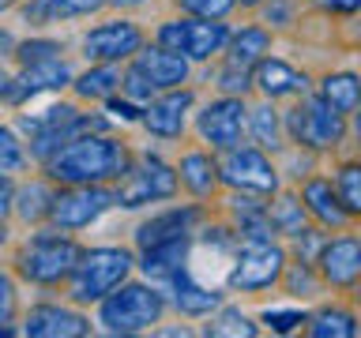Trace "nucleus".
<instances>
[{
	"label": "nucleus",
	"mask_w": 361,
	"mask_h": 338,
	"mask_svg": "<svg viewBox=\"0 0 361 338\" xmlns=\"http://www.w3.org/2000/svg\"><path fill=\"white\" fill-rule=\"evenodd\" d=\"M219 87L226 94H237V90L248 87V68H237V64H226V72L219 75Z\"/></svg>",
	"instance_id": "39"
},
{
	"label": "nucleus",
	"mask_w": 361,
	"mask_h": 338,
	"mask_svg": "<svg viewBox=\"0 0 361 338\" xmlns=\"http://www.w3.org/2000/svg\"><path fill=\"white\" fill-rule=\"evenodd\" d=\"M219 165L211 162L207 154H185V162H180V180H185V184L196 192V196H211L214 192V184H219Z\"/></svg>",
	"instance_id": "26"
},
{
	"label": "nucleus",
	"mask_w": 361,
	"mask_h": 338,
	"mask_svg": "<svg viewBox=\"0 0 361 338\" xmlns=\"http://www.w3.org/2000/svg\"><path fill=\"white\" fill-rule=\"evenodd\" d=\"M271 49V34L259 30V27H245L241 34L230 38V61L226 64H237V68H252L264 61V53Z\"/></svg>",
	"instance_id": "24"
},
{
	"label": "nucleus",
	"mask_w": 361,
	"mask_h": 338,
	"mask_svg": "<svg viewBox=\"0 0 361 338\" xmlns=\"http://www.w3.org/2000/svg\"><path fill=\"white\" fill-rule=\"evenodd\" d=\"M293 289H305V293H312V278H309V263H305V259H301V267L298 270H293Z\"/></svg>",
	"instance_id": "42"
},
{
	"label": "nucleus",
	"mask_w": 361,
	"mask_h": 338,
	"mask_svg": "<svg viewBox=\"0 0 361 338\" xmlns=\"http://www.w3.org/2000/svg\"><path fill=\"white\" fill-rule=\"evenodd\" d=\"M226 38H230V30H226V23L219 19H177V23H166L162 30H158V45H166V49L173 53H185L192 61H207L211 53H219Z\"/></svg>",
	"instance_id": "6"
},
{
	"label": "nucleus",
	"mask_w": 361,
	"mask_h": 338,
	"mask_svg": "<svg viewBox=\"0 0 361 338\" xmlns=\"http://www.w3.org/2000/svg\"><path fill=\"white\" fill-rule=\"evenodd\" d=\"M245 132V106L241 98H219L200 113V135L219 151H233Z\"/></svg>",
	"instance_id": "12"
},
{
	"label": "nucleus",
	"mask_w": 361,
	"mask_h": 338,
	"mask_svg": "<svg viewBox=\"0 0 361 338\" xmlns=\"http://www.w3.org/2000/svg\"><path fill=\"white\" fill-rule=\"evenodd\" d=\"M301 218H305V207L298 199H279L275 207H271V222H275V230L282 233H301Z\"/></svg>",
	"instance_id": "33"
},
{
	"label": "nucleus",
	"mask_w": 361,
	"mask_h": 338,
	"mask_svg": "<svg viewBox=\"0 0 361 338\" xmlns=\"http://www.w3.org/2000/svg\"><path fill=\"white\" fill-rule=\"evenodd\" d=\"M53 180L64 184H102V180H117L128 173V151L109 139V135H75L72 143H64L61 151L45 158Z\"/></svg>",
	"instance_id": "1"
},
{
	"label": "nucleus",
	"mask_w": 361,
	"mask_h": 338,
	"mask_svg": "<svg viewBox=\"0 0 361 338\" xmlns=\"http://www.w3.org/2000/svg\"><path fill=\"white\" fill-rule=\"evenodd\" d=\"M106 0H30L27 4V23H56L72 15H90Z\"/></svg>",
	"instance_id": "23"
},
{
	"label": "nucleus",
	"mask_w": 361,
	"mask_h": 338,
	"mask_svg": "<svg viewBox=\"0 0 361 338\" xmlns=\"http://www.w3.org/2000/svg\"><path fill=\"white\" fill-rule=\"evenodd\" d=\"M185 256H188V237H173V241L143 248V275L147 278H173L185 267Z\"/></svg>",
	"instance_id": "20"
},
{
	"label": "nucleus",
	"mask_w": 361,
	"mask_h": 338,
	"mask_svg": "<svg viewBox=\"0 0 361 338\" xmlns=\"http://www.w3.org/2000/svg\"><path fill=\"white\" fill-rule=\"evenodd\" d=\"M87 331H90V323L83 315L72 308H56V304H38L27 315V323H23V334H30V338H79Z\"/></svg>",
	"instance_id": "14"
},
{
	"label": "nucleus",
	"mask_w": 361,
	"mask_h": 338,
	"mask_svg": "<svg viewBox=\"0 0 361 338\" xmlns=\"http://www.w3.org/2000/svg\"><path fill=\"white\" fill-rule=\"evenodd\" d=\"M61 53L56 42H23L19 45V61L23 64H38V61H49V56Z\"/></svg>",
	"instance_id": "37"
},
{
	"label": "nucleus",
	"mask_w": 361,
	"mask_h": 338,
	"mask_svg": "<svg viewBox=\"0 0 361 338\" xmlns=\"http://www.w3.org/2000/svg\"><path fill=\"white\" fill-rule=\"evenodd\" d=\"M124 90H128L132 98H151V94H154L158 87L151 83V75H147V72H140V68L132 64V72L124 75Z\"/></svg>",
	"instance_id": "38"
},
{
	"label": "nucleus",
	"mask_w": 361,
	"mask_h": 338,
	"mask_svg": "<svg viewBox=\"0 0 361 338\" xmlns=\"http://www.w3.org/2000/svg\"><path fill=\"white\" fill-rule=\"evenodd\" d=\"M320 98L327 101V106H335L338 113H354L361 106V79L350 75V72L327 75L320 83Z\"/></svg>",
	"instance_id": "25"
},
{
	"label": "nucleus",
	"mask_w": 361,
	"mask_h": 338,
	"mask_svg": "<svg viewBox=\"0 0 361 338\" xmlns=\"http://www.w3.org/2000/svg\"><path fill=\"white\" fill-rule=\"evenodd\" d=\"M338 199H343V207L350 214H361V165H343L338 169Z\"/></svg>",
	"instance_id": "30"
},
{
	"label": "nucleus",
	"mask_w": 361,
	"mask_h": 338,
	"mask_svg": "<svg viewBox=\"0 0 361 338\" xmlns=\"http://www.w3.org/2000/svg\"><path fill=\"white\" fill-rule=\"evenodd\" d=\"M109 113H117L121 120H143L147 109H135L132 101H121V98H109Z\"/></svg>",
	"instance_id": "41"
},
{
	"label": "nucleus",
	"mask_w": 361,
	"mask_h": 338,
	"mask_svg": "<svg viewBox=\"0 0 361 338\" xmlns=\"http://www.w3.org/2000/svg\"><path fill=\"white\" fill-rule=\"evenodd\" d=\"M109 207H117V192H106L102 184H72L53 199L49 218L61 230H83L94 218H102Z\"/></svg>",
	"instance_id": "7"
},
{
	"label": "nucleus",
	"mask_w": 361,
	"mask_h": 338,
	"mask_svg": "<svg viewBox=\"0 0 361 338\" xmlns=\"http://www.w3.org/2000/svg\"><path fill=\"white\" fill-rule=\"evenodd\" d=\"M166 301L162 293L151 289V286H117L102 301V312H98V323L106 327L109 334H135V331H147L151 323H158Z\"/></svg>",
	"instance_id": "3"
},
{
	"label": "nucleus",
	"mask_w": 361,
	"mask_h": 338,
	"mask_svg": "<svg viewBox=\"0 0 361 338\" xmlns=\"http://www.w3.org/2000/svg\"><path fill=\"white\" fill-rule=\"evenodd\" d=\"M241 4H245V8H252V4H259V0H241Z\"/></svg>",
	"instance_id": "46"
},
{
	"label": "nucleus",
	"mask_w": 361,
	"mask_h": 338,
	"mask_svg": "<svg viewBox=\"0 0 361 338\" xmlns=\"http://www.w3.org/2000/svg\"><path fill=\"white\" fill-rule=\"evenodd\" d=\"M11 278H0V327L11 334Z\"/></svg>",
	"instance_id": "40"
},
{
	"label": "nucleus",
	"mask_w": 361,
	"mask_h": 338,
	"mask_svg": "<svg viewBox=\"0 0 361 338\" xmlns=\"http://www.w3.org/2000/svg\"><path fill=\"white\" fill-rule=\"evenodd\" d=\"M233 4L237 0H180V8L192 11V15H200V19H222Z\"/></svg>",
	"instance_id": "36"
},
{
	"label": "nucleus",
	"mask_w": 361,
	"mask_h": 338,
	"mask_svg": "<svg viewBox=\"0 0 361 338\" xmlns=\"http://www.w3.org/2000/svg\"><path fill=\"white\" fill-rule=\"evenodd\" d=\"M106 4H113V8H135V4H143V0H106Z\"/></svg>",
	"instance_id": "45"
},
{
	"label": "nucleus",
	"mask_w": 361,
	"mask_h": 338,
	"mask_svg": "<svg viewBox=\"0 0 361 338\" xmlns=\"http://www.w3.org/2000/svg\"><path fill=\"white\" fill-rule=\"evenodd\" d=\"M135 68L151 75V83L158 90H173L188 79V56L166 49V45H158V49H140L135 53Z\"/></svg>",
	"instance_id": "16"
},
{
	"label": "nucleus",
	"mask_w": 361,
	"mask_h": 338,
	"mask_svg": "<svg viewBox=\"0 0 361 338\" xmlns=\"http://www.w3.org/2000/svg\"><path fill=\"white\" fill-rule=\"evenodd\" d=\"M357 304H361V286H357Z\"/></svg>",
	"instance_id": "48"
},
{
	"label": "nucleus",
	"mask_w": 361,
	"mask_h": 338,
	"mask_svg": "<svg viewBox=\"0 0 361 338\" xmlns=\"http://www.w3.org/2000/svg\"><path fill=\"white\" fill-rule=\"evenodd\" d=\"M219 173H222L226 184H233L241 192H275V184H279L271 162L259 151H252V146H241V151L233 146V151L226 154V162L219 165Z\"/></svg>",
	"instance_id": "11"
},
{
	"label": "nucleus",
	"mask_w": 361,
	"mask_h": 338,
	"mask_svg": "<svg viewBox=\"0 0 361 338\" xmlns=\"http://www.w3.org/2000/svg\"><path fill=\"white\" fill-rule=\"evenodd\" d=\"M282 267V248H275L271 241H248L237 256V267L230 270V286L233 289H264L271 282H279Z\"/></svg>",
	"instance_id": "9"
},
{
	"label": "nucleus",
	"mask_w": 361,
	"mask_h": 338,
	"mask_svg": "<svg viewBox=\"0 0 361 338\" xmlns=\"http://www.w3.org/2000/svg\"><path fill=\"white\" fill-rule=\"evenodd\" d=\"M128 270H132V252H124V248H90L72 270V301L79 304L106 301L128 278Z\"/></svg>",
	"instance_id": "2"
},
{
	"label": "nucleus",
	"mask_w": 361,
	"mask_h": 338,
	"mask_svg": "<svg viewBox=\"0 0 361 338\" xmlns=\"http://www.w3.org/2000/svg\"><path fill=\"white\" fill-rule=\"evenodd\" d=\"M309 323H312L309 327L312 338H354L357 334V320L343 308H324V312H316Z\"/></svg>",
	"instance_id": "28"
},
{
	"label": "nucleus",
	"mask_w": 361,
	"mask_h": 338,
	"mask_svg": "<svg viewBox=\"0 0 361 338\" xmlns=\"http://www.w3.org/2000/svg\"><path fill=\"white\" fill-rule=\"evenodd\" d=\"M117 87H124V79L113 64H98L87 75L75 79V94H83V98H113Z\"/></svg>",
	"instance_id": "27"
},
{
	"label": "nucleus",
	"mask_w": 361,
	"mask_h": 338,
	"mask_svg": "<svg viewBox=\"0 0 361 338\" xmlns=\"http://www.w3.org/2000/svg\"><path fill=\"white\" fill-rule=\"evenodd\" d=\"M264 323L271 327V331H279V334H290V331H298L301 323H309V315L305 312H298V308H271V312H264Z\"/></svg>",
	"instance_id": "34"
},
{
	"label": "nucleus",
	"mask_w": 361,
	"mask_h": 338,
	"mask_svg": "<svg viewBox=\"0 0 361 338\" xmlns=\"http://www.w3.org/2000/svg\"><path fill=\"white\" fill-rule=\"evenodd\" d=\"M320 275L331 286H350L361 278V241L354 237H338V241L320 248Z\"/></svg>",
	"instance_id": "15"
},
{
	"label": "nucleus",
	"mask_w": 361,
	"mask_h": 338,
	"mask_svg": "<svg viewBox=\"0 0 361 338\" xmlns=\"http://www.w3.org/2000/svg\"><path fill=\"white\" fill-rule=\"evenodd\" d=\"M79 259H83V252H79L75 241L53 237V233H38L19 252V275L27 282H38V286H53L61 278H72Z\"/></svg>",
	"instance_id": "4"
},
{
	"label": "nucleus",
	"mask_w": 361,
	"mask_h": 338,
	"mask_svg": "<svg viewBox=\"0 0 361 338\" xmlns=\"http://www.w3.org/2000/svg\"><path fill=\"white\" fill-rule=\"evenodd\" d=\"M267 15H275L279 23H286V19H290V11H286V4H275V11H267Z\"/></svg>",
	"instance_id": "44"
},
{
	"label": "nucleus",
	"mask_w": 361,
	"mask_h": 338,
	"mask_svg": "<svg viewBox=\"0 0 361 338\" xmlns=\"http://www.w3.org/2000/svg\"><path fill=\"white\" fill-rule=\"evenodd\" d=\"M305 207L320 218V225H335V230L346 222V214H350L343 207V199H338V192H331L327 180H309V184H305Z\"/></svg>",
	"instance_id": "21"
},
{
	"label": "nucleus",
	"mask_w": 361,
	"mask_h": 338,
	"mask_svg": "<svg viewBox=\"0 0 361 338\" xmlns=\"http://www.w3.org/2000/svg\"><path fill=\"white\" fill-rule=\"evenodd\" d=\"M196 222H200L196 207H173V211L158 214V218H151V222H143L140 233H135V241H140V248H151V244L173 241V237H188V230Z\"/></svg>",
	"instance_id": "18"
},
{
	"label": "nucleus",
	"mask_w": 361,
	"mask_h": 338,
	"mask_svg": "<svg viewBox=\"0 0 361 338\" xmlns=\"http://www.w3.org/2000/svg\"><path fill=\"white\" fill-rule=\"evenodd\" d=\"M357 135H361V113H357Z\"/></svg>",
	"instance_id": "47"
},
{
	"label": "nucleus",
	"mask_w": 361,
	"mask_h": 338,
	"mask_svg": "<svg viewBox=\"0 0 361 338\" xmlns=\"http://www.w3.org/2000/svg\"><path fill=\"white\" fill-rule=\"evenodd\" d=\"M192 106V94L188 90H177V94H166L147 106L143 113V124L151 128L154 135H162V139H177L180 128H185V109Z\"/></svg>",
	"instance_id": "17"
},
{
	"label": "nucleus",
	"mask_w": 361,
	"mask_h": 338,
	"mask_svg": "<svg viewBox=\"0 0 361 338\" xmlns=\"http://www.w3.org/2000/svg\"><path fill=\"white\" fill-rule=\"evenodd\" d=\"M207 334H214V338H222V334H230V338H252V334H256V327L248 323L237 308H226L219 320L207 327Z\"/></svg>",
	"instance_id": "31"
},
{
	"label": "nucleus",
	"mask_w": 361,
	"mask_h": 338,
	"mask_svg": "<svg viewBox=\"0 0 361 338\" xmlns=\"http://www.w3.org/2000/svg\"><path fill=\"white\" fill-rule=\"evenodd\" d=\"M0 154H4V158H0V173H4V177H11V173H16V169L23 165V151H19V143H16V132H11V128H4V132H0Z\"/></svg>",
	"instance_id": "35"
},
{
	"label": "nucleus",
	"mask_w": 361,
	"mask_h": 338,
	"mask_svg": "<svg viewBox=\"0 0 361 338\" xmlns=\"http://www.w3.org/2000/svg\"><path fill=\"white\" fill-rule=\"evenodd\" d=\"M286 128L301 146H312V151L338 146L343 135H346L343 113H338L335 106H327L324 98H309V101H301V106H293L290 117H286Z\"/></svg>",
	"instance_id": "5"
},
{
	"label": "nucleus",
	"mask_w": 361,
	"mask_h": 338,
	"mask_svg": "<svg viewBox=\"0 0 361 338\" xmlns=\"http://www.w3.org/2000/svg\"><path fill=\"white\" fill-rule=\"evenodd\" d=\"M53 199H56V196H49V188H45V184H30V188L19 192L16 211H19V218L38 222V218H45V214L53 211Z\"/></svg>",
	"instance_id": "29"
},
{
	"label": "nucleus",
	"mask_w": 361,
	"mask_h": 338,
	"mask_svg": "<svg viewBox=\"0 0 361 338\" xmlns=\"http://www.w3.org/2000/svg\"><path fill=\"white\" fill-rule=\"evenodd\" d=\"M305 79L301 72H293V68L286 61H271V56H264V61L256 64V87L264 90L267 98H282V94H298V90H305Z\"/></svg>",
	"instance_id": "19"
},
{
	"label": "nucleus",
	"mask_w": 361,
	"mask_h": 338,
	"mask_svg": "<svg viewBox=\"0 0 361 338\" xmlns=\"http://www.w3.org/2000/svg\"><path fill=\"white\" fill-rule=\"evenodd\" d=\"M68 79H72V72H68V64L61 61V56H49V61H38V64H23V75L4 83V101L19 106V101L34 98L38 90L68 87Z\"/></svg>",
	"instance_id": "13"
},
{
	"label": "nucleus",
	"mask_w": 361,
	"mask_h": 338,
	"mask_svg": "<svg viewBox=\"0 0 361 338\" xmlns=\"http://www.w3.org/2000/svg\"><path fill=\"white\" fill-rule=\"evenodd\" d=\"M324 11H357L361 0H316Z\"/></svg>",
	"instance_id": "43"
},
{
	"label": "nucleus",
	"mask_w": 361,
	"mask_h": 338,
	"mask_svg": "<svg viewBox=\"0 0 361 338\" xmlns=\"http://www.w3.org/2000/svg\"><path fill=\"white\" fill-rule=\"evenodd\" d=\"M169 282H173V301H177V308L185 312V315H207L211 308H219V293L196 286L185 267H180Z\"/></svg>",
	"instance_id": "22"
},
{
	"label": "nucleus",
	"mask_w": 361,
	"mask_h": 338,
	"mask_svg": "<svg viewBox=\"0 0 361 338\" xmlns=\"http://www.w3.org/2000/svg\"><path fill=\"white\" fill-rule=\"evenodd\" d=\"M252 135H256L259 146H271V151L279 146V117H275L271 106L252 109Z\"/></svg>",
	"instance_id": "32"
},
{
	"label": "nucleus",
	"mask_w": 361,
	"mask_h": 338,
	"mask_svg": "<svg viewBox=\"0 0 361 338\" xmlns=\"http://www.w3.org/2000/svg\"><path fill=\"white\" fill-rule=\"evenodd\" d=\"M83 49H87V61L94 64H113V61H124V56L140 53L143 49V34L135 23H102L98 30H90L83 38Z\"/></svg>",
	"instance_id": "10"
},
{
	"label": "nucleus",
	"mask_w": 361,
	"mask_h": 338,
	"mask_svg": "<svg viewBox=\"0 0 361 338\" xmlns=\"http://www.w3.org/2000/svg\"><path fill=\"white\" fill-rule=\"evenodd\" d=\"M177 192V173L158 158H147L140 169H128L117 188V207H143V203L166 199Z\"/></svg>",
	"instance_id": "8"
}]
</instances>
